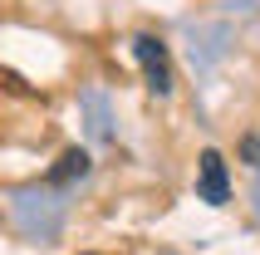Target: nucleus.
<instances>
[{
    "label": "nucleus",
    "instance_id": "nucleus-3",
    "mask_svg": "<svg viewBox=\"0 0 260 255\" xmlns=\"http://www.w3.org/2000/svg\"><path fill=\"white\" fill-rule=\"evenodd\" d=\"M84 172H88V152H84V147H69V152L59 157V167L49 172V182L64 186V182H74V177H84Z\"/></svg>",
    "mask_w": 260,
    "mask_h": 255
},
{
    "label": "nucleus",
    "instance_id": "nucleus-1",
    "mask_svg": "<svg viewBox=\"0 0 260 255\" xmlns=\"http://www.w3.org/2000/svg\"><path fill=\"white\" fill-rule=\"evenodd\" d=\"M133 54H138V64H143V74H147V88H152L157 99H167V93H172V59H167V44H162L157 35H138V40H133Z\"/></svg>",
    "mask_w": 260,
    "mask_h": 255
},
{
    "label": "nucleus",
    "instance_id": "nucleus-4",
    "mask_svg": "<svg viewBox=\"0 0 260 255\" xmlns=\"http://www.w3.org/2000/svg\"><path fill=\"white\" fill-rule=\"evenodd\" d=\"M241 157H246L250 167H255V172H260V133H250V138H246V142H241Z\"/></svg>",
    "mask_w": 260,
    "mask_h": 255
},
{
    "label": "nucleus",
    "instance_id": "nucleus-2",
    "mask_svg": "<svg viewBox=\"0 0 260 255\" xmlns=\"http://www.w3.org/2000/svg\"><path fill=\"white\" fill-rule=\"evenodd\" d=\"M197 186H202V201H211V206H226L231 201V177H226V157L221 152H202Z\"/></svg>",
    "mask_w": 260,
    "mask_h": 255
}]
</instances>
